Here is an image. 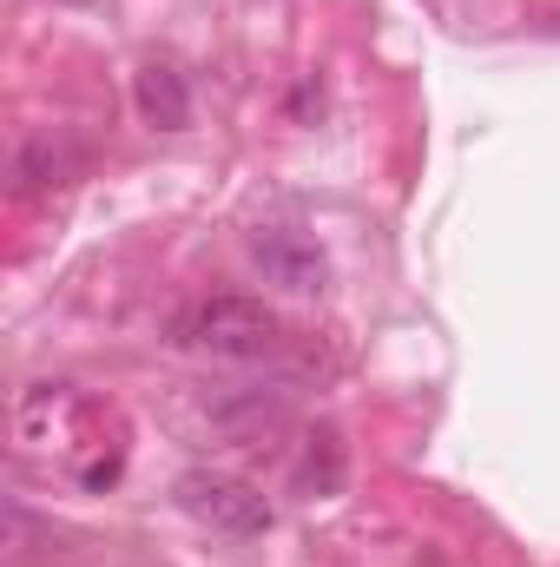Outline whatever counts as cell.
Here are the masks:
<instances>
[{"mask_svg": "<svg viewBox=\"0 0 560 567\" xmlns=\"http://www.w3.org/2000/svg\"><path fill=\"white\" fill-rule=\"evenodd\" d=\"M185 343H198L211 357H231V363H258L283 343V323L258 297H211L185 317Z\"/></svg>", "mask_w": 560, "mask_h": 567, "instance_id": "obj_1", "label": "cell"}, {"mask_svg": "<svg viewBox=\"0 0 560 567\" xmlns=\"http://www.w3.org/2000/svg\"><path fill=\"white\" fill-rule=\"evenodd\" d=\"M178 508H185L191 522L218 528V535H238V542L271 528V502H265L251 482L218 475V468H185V475H178Z\"/></svg>", "mask_w": 560, "mask_h": 567, "instance_id": "obj_2", "label": "cell"}, {"mask_svg": "<svg viewBox=\"0 0 560 567\" xmlns=\"http://www.w3.org/2000/svg\"><path fill=\"white\" fill-rule=\"evenodd\" d=\"M251 265L265 271V284H283V290H297V297L323 290V278H330L323 251H317L303 231H283V225H265V231H251Z\"/></svg>", "mask_w": 560, "mask_h": 567, "instance_id": "obj_3", "label": "cell"}, {"mask_svg": "<svg viewBox=\"0 0 560 567\" xmlns=\"http://www.w3.org/2000/svg\"><path fill=\"white\" fill-rule=\"evenodd\" d=\"M290 423V390H258V383H231L211 396V429L231 442H258L271 429Z\"/></svg>", "mask_w": 560, "mask_h": 567, "instance_id": "obj_4", "label": "cell"}, {"mask_svg": "<svg viewBox=\"0 0 560 567\" xmlns=\"http://www.w3.org/2000/svg\"><path fill=\"white\" fill-rule=\"evenodd\" d=\"M133 100H139V120L152 133H185L191 126V86L172 60H145L133 73Z\"/></svg>", "mask_w": 560, "mask_h": 567, "instance_id": "obj_5", "label": "cell"}, {"mask_svg": "<svg viewBox=\"0 0 560 567\" xmlns=\"http://www.w3.org/2000/svg\"><path fill=\"white\" fill-rule=\"evenodd\" d=\"M343 482H350L343 435H336L330 423H317L310 442H303V462H297V488H303L310 502H330V495H343Z\"/></svg>", "mask_w": 560, "mask_h": 567, "instance_id": "obj_6", "label": "cell"}, {"mask_svg": "<svg viewBox=\"0 0 560 567\" xmlns=\"http://www.w3.org/2000/svg\"><path fill=\"white\" fill-rule=\"evenodd\" d=\"M66 172H73V158H66V145H53V133L27 140L20 158H13V185H20V192H46V185H60Z\"/></svg>", "mask_w": 560, "mask_h": 567, "instance_id": "obj_7", "label": "cell"}, {"mask_svg": "<svg viewBox=\"0 0 560 567\" xmlns=\"http://www.w3.org/2000/svg\"><path fill=\"white\" fill-rule=\"evenodd\" d=\"M66 7H86V0H66Z\"/></svg>", "mask_w": 560, "mask_h": 567, "instance_id": "obj_8", "label": "cell"}]
</instances>
